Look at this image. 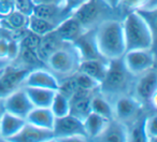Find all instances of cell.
I'll return each mask as SVG.
<instances>
[{"instance_id": "obj_1", "label": "cell", "mask_w": 157, "mask_h": 142, "mask_svg": "<svg viewBox=\"0 0 157 142\" xmlns=\"http://www.w3.org/2000/svg\"><path fill=\"white\" fill-rule=\"evenodd\" d=\"M95 31L99 53L107 60L122 58L126 52L122 18L113 17L100 23Z\"/></svg>"}, {"instance_id": "obj_2", "label": "cell", "mask_w": 157, "mask_h": 142, "mask_svg": "<svg viewBox=\"0 0 157 142\" xmlns=\"http://www.w3.org/2000/svg\"><path fill=\"white\" fill-rule=\"evenodd\" d=\"M135 81L136 77L127 70L123 58L109 60L107 72L100 82L98 92L112 102L118 97L131 94Z\"/></svg>"}, {"instance_id": "obj_3", "label": "cell", "mask_w": 157, "mask_h": 142, "mask_svg": "<svg viewBox=\"0 0 157 142\" xmlns=\"http://www.w3.org/2000/svg\"><path fill=\"white\" fill-rule=\"evenodd\" d=\"M122 22L126 52L131 50H153L156 33L137 11L126 13Z\"/></svg>"}, {"instance_id": "obj_4", "label": "cell", "mask_w": 157, "mask_h": 142, "mask_svg": "<svg viewBox=\"0 0 157 142\" xmlns=\"http://www.w3.org/2000/svg\"><path fill=\"white\" fill-rule=\"evenodd\" d=\"M82 59L76 46L71 42H65L46 59L45 66L60 81L70 78L78 70Z\"/></svg>"}, {"instance_id": "obj_5", "label": "cell", "mask_w": 157, "mask_h": 142, "mask_svg": "<svg viewBox=\"0 0 157 142\" xmlns=\"http://www.w3.org/2000/svg\"><path fill=\"white\" fill-rule=\"evenodd\" d=\"M72 16L86 30L96 28L100 23L109 18H122L117 10L110 8L103 0H88L75 10Z\"/></svg>"}, {"instance_id": "obj_6", "label": "cell", "mask_w": 157, "mask_h": 142, "mask_svg": "<svg viewBox=\"0 0 157 142\" xmlns=\"http://www.w3.org/2000/svg\"><path fill=\"white\" fill-rule=\"evenodd\" d=\"M52 141H87L84 123L82 120L68 114L61 117H55L53 126Z\"/></svg>"}, {"instance_id": "obj_7", "label": "cell", "mask_w": 157, "mask_h": 142, "mask_svg": "<svg viewBox=\"0 0 157 142\" xmlns=\"http://www.w3.org/2000/svg\"><path fill=\"white\" fill-rule=\"evenodd\" d=\"M131 95L144 108L152 107L155 109L157 96V73L155 68L136 78Z\"/></svg>"}, {"instance_id": "obj_8", "label": "cell", "mask_w": 157, "mask_h": 142, "mask_svg": "<svg viewBox=\"0 0 157 142\" xmlns=\"http://www.w3.org/2000/svg\"><path fill=\"white\" fill-rule=\"evenodd\" d=\"M30 69L10 61L0 70V99H3L17 88L22 87Z\"/></svg>"}, {"instance_id": "obj_9", "label": "cell", "mask_w": 157, "mask_h": 142, "mask_svg": "<svg viewBox=\"0 0 157 142\" xmlns=\"http://www.w3.org/2000/svg\"><path fill=\"white\" fill-rule=\"evenodd\" d=\"M122 58L127 70L136 78L152 68H155L156 63L155 53L153 50L127 51Z\"/></svg>"}, {"instance_id": "obj_10", "label": "cell", "mask_w": 157, "mask_h": 142, "mask_svg": "<svg viewBox=\"0 0 157 142\" xmlns=\"http://www.w3.org/2000/svg\"><path fill=\"white\" fill-rule=\"evenodd\" d=\"M114 118L125 124H130L144 114L145 108L131 94L124 95L112 101Z\"/></svg>"}, {"instance_id": "obj_11", "label": "cell", "mask_w": 157, "mask_h": 142, "mask_svg": "<svg viewBox=\"0 0 157 142\" xmlns=\"http://www.w3.org/2000/svg\"><path fill=\"white\" fill-rule=\"evenodd\" d=\"M3 108L8 113L26 120V116L33 110V106L22 86L3 98Z\"/></svg>"}, {"instance_id": "obj_12", "label": "cell", "mask_w": 157, "mask_h": 142, "mask_svg": "<svg viewBox=\"0 0 157 142\" xmlns=\"http://www.w3.org/2000/svg\"><path fill=\"white\" fill-rule=\"evenodd\" d=\"M23 86L48 88L57 92L59 88V80L45 66H43L31 69L25 78Z\"/></svg>"}, {"instance_id": "obj_13", "label": "cell", "mask_w": 157, "mask_h": 142, "mask_svg": "<svg viewBox=\"0 0 157 142\" xmlns=\"http://www.w3.org/2000/svg\"><path fill=\"white\" fill-rule=\"evenodd\" d=\"M95 29V28H94ZM94 29L86 30L80 38L73 42L78 51V54L81 56L82 60H88V59H105L101 56L97 48L96 41H95V31Z\"/></svg>"}, {"instance_id": "obj_14", "label": "cell", "mask_w": 157, "mask_h": 142, "mask_svg": "<svg viewBox=\"0 0 157 142\" xmlns=\"http://www.w3.org/2000/svg\"><path fill=\"white\" fill-rule=\"evenodd\" d=\"M33 15H37L44 20L48 21L55 26H58L63 21L71 16V14L65 9L63 6L60 5H37L33 9Z\"/></svg>"}, {"instance_id": "obj_15", "label": "cell", "mask_w": 157, "mask_h": 142, "mask_svg": "<svg viewBox=\"0 0 157 142\" xmlns=\"http://www.w3.org/2000/svg\"><path fill=\"white\" fill-rule=\"evenodd\" d=\"M25 124H26L25 118L5 111L0 121V140L10 141L14 136H16L22 130Z\"/></svg>"}, {"instance_id": "obj_16", "label": "cell", "mask_w": 157, "mask_h": 142, "mask_svg": "<svg viewBox=\"0 0 157 142\" xmlns=\"http://www.w3.org/2000/svg\"><path fill=\"white\" fill-rule=\"evenodd\" d=\"M53 130L43 129L40 127L33 126L26 122L22 130L14 136L10 141H28V142H41V141H52Z\"/></svg>"}, {"instance_id": "obj_17", "label": "cell", "mask_w": 157, "mask_h": 142, "mask_svg": "<svg viewBox=\"0 0 157 142\" xmlns=\"http://www.w3.org/2000/svg\"><path fill=\"white\" fill-rule=\"evenodd\" d=\"M85 31L86 29H84L83 26L72 15L63 21L55 28V33L63 41L71 42V43H73L78 38L81 37Z\"/></svg>"}, {"instance_id": "obj_18", "label": "cell", "mask_w": 157, "mask_h": 142, "mask_svg": "<svg viewBox=\"0 0 157 142\" xmlns=\"http://www.w3.org/2000/svg\"><path fill=\"white\" fill-rule=\"evenodd\" d=\"M97 141H129L128 125L112 118L109 121Z\"/></svg>"}, {"instance_id": "obj_19", "label": "cell", "mask_w": 157, "mask_h": 142, "mask_svg": "<svg viewBox=\"0 0 157 142\" xmlns=\"http://www.w3.org/2000/svg\"><path fill=\"white\" fill-rule=\"evenodd\" d=\"M26 122L33 126L40 127V128L53 130L55 116L50 108L33 107V110L26 116Z\"/></svg>"}, {"instance_id": "obj_20", "label": "cell", "mask_w": 157, "mask_h": 142, "mask_svg": "<svg viewBox=\"0 0 157 142\" xmlns=\"http://www.w3.org/2000/svg\"><path fill=\"white\" fill-rule=\"evenodd\" d=\"M65 41L60 39L55 33V30L51 31V33H46V35L42 36L41 40H40L39 46L37 48V54L39 58L43 63H45L46 59L51 56V54L55 52L57 48H60Z\"/></svg>"}, {"instance_id": "obj_21", "label": "cell", "mask_w": 157, "mask_h": 142, "mask_svg": "<svg viewBox=\"0 0 157 142\" xmlns=\"http://www.w3.org/2000/svg\"><path fill=\"white\" fill-rule=\"evenodd\" d=\"M23 87L33 106L36 108H50L56 94V90H48V88L31 87V86H23Z\"/></svg>"}, {"instance_id": "obj_22", "label": "cell", "mask_w": 157, "mask_h": 142, "mask_svg": "<svg viewBox=\"0 0 157 142\" xmlns=\"http://www.w3.org/2000/svg\"><path fill=\"white\" fill-rule=\"evenodd\" d=\"M110 120L103 117L101 115L90 112L85 118H84V129H85L86 136L88 140H97L99 136L105 130V126L108 125Z\"/></svg>"}, {"instance_id": "obj_23", "label": "cell", "mask_w": 157, "mask_h": 142, "mask_svg": "<svg viewBox=\"0 0 157 142\" xmlns=\"http://www.w3.org/2000/svg\"><path fill=\"white\" fill-rule=\"evenodd\" d=\"M109 60L107 59H88V60H82L80 63L78 71H81L90 77L94 78L98 82L103 80L107 72Z\"/></svg>"}, {"instance_id": "obj_24", "label": "cell", "mask_w": 157, "mask_h": 142, "mask_svg": "<svg viewBox=\"0 0 157 142\" xmlns=\"http://www.w3.org/2000/svg\"><path fill=\"white\" fill-rule=\"evenodd\" d=\"M90 112H94L108 120L114 118L113 105L109 99L101 95L98 90L95 92L90 98Z\"/></svg>"}, {"instance_id": "obj_25", "label": "cell", "mask_w": 157, "mask_h": 142, "mask_svg": "<svg viewBox=\"0 0 157 142\" xmlns=\"http://www.w3.org/2000/svg\"><path fill=\"white\" fill-rule=\"evenodd\" d=\"M157 0H120L117 6V12L121 16H124L126 13L131 11H138L140 9H153L157 8Z\"/></svg>"}, {"instance_id": "obj_26", "label": "cell", "mask_w": 157, "mask_h": 142, "mask_svg": "<svg viewBox=\"0 0 157 142\" xmlns=\"http://www.w3.org/2000/svg\"><path fill=\"white\" fill-rule=\"evenodd\" d=\"M56 26L54 24H52L48 21L44 20L42 17H39L37 15H33L31 14L28 17V26H27V29L33 33H37L39 36H44L46 33H51V31L55 30Z\"/></svg>"}, {"instance_id": "obj_27", "label": "cell", "mask_w": 157, "mask_h": 142, "mask_svg": "<svg viewBox=\"0 0 157 142\" xmlns=\"http://www.w3.org/2000/svg\"><path fill=\"white\" fill-rule=\"evenodd\" d=\"M50 109L55 117L68 115L70 112V99L59 92H56Z\"/></svg>"}, {"instance_id": "obj_28", "label": "cell", "mask_w": 157, "mask_h": 142, "mask_svg": "<svg viewBox=\"0 0 157 142\" xmlns=\"http://www.w3.org/2000/svg\"><path fill=\"white\" fill-rule=\"evenodd\" d=\"M72 77H73L78 87L82 88V90H88V92H97L98 90L100 82L95 80L94 78L90 77L86 73L81 72V71H76Z\"/></svg>"}, {"instance_id": "obj_29", "label": "cell", "mask_w": 157, "mask_h": 142, "mask_svg": "<svg viewBox=\"0 0 157 142\" xmlns=\"http://www.w3.org/2000/svg\"><path fill=\"white\" fill-rule=\"evenodd\" d=\"M143 130L146 141H155L157 139V116L155 111L144 116Z\"/></svg>"}, {"instance_id": "obj_30", "label": "cell", "mask_w": 157, "mask_h": 142, "mask_svg": "<svg viewBox=\"0 0 157 142\" xmlns=\"http://www.w3.org/2000/svg\"><path fill=\"white\" fill-rule=\"evenodd\" d=\"M40 40H41V36L37 35V33H33V31L27 29L25 35L23 36L22 39L20 40V46L37 51L38 46H39V43H40Z\"/></svg>"}, {"instance_id": "obj_31", "label": "cell", "mask_w": 157, "mask_h": 142, "mask_svg": "<svg viewBox=\"0 0 157 142\" xmlns=\"http://www.w3.org/2000/svg\"><path fill=\"white\" fill-rule=\"evenodd\" d=\"M12 1H13L14 10L16 11L22 12L27 16H30L33 13L35 5L33 0H12Z\"/></svg>"}, {"instance_id": "obj_32", "label": "cell", "mask_w": 157, "mask_h": 142, "mask_svg": "<svg viewBox=\"0 0 157 142\" xmlns=\"http://www.w3.org/2000/svg\"><path fill=\"white\" fill-rule=\"evenodd\" d=\"M14 10L12 0H0V20L10 14Z\"/></svg>"}, {"instance_id": "obj_33", "label": "cell", "mask_w": 157, "mask_h": 142, "mask_svg": "<svg viewBox=\"0 0 157 142\" xmlns=\"http://www.w3.org/2000/svg\"><path fill=\"white\" fill-rule=\"evenodd\" d=\"M88 1V0H63V7L65 9L72 15L75 10H78L82 5Z\"/></svg>"}, {"instance_id": "obj_34", "label": "cell", "mask_w": 157, "mask_h": 142, "mask_svg": "<svg viewBox=\"0 0 157 142\" xmlns=\"http://www.w3.org/2000/svg\"><path fill=\"white\" fill-rule=\"evenodd\" d=\"M33 2L35 6L37 5H46V3H50V5H60L63 6V0H33Z\"/></svg>"}, {"instance_id": "obj_35", "label": "cell", "mask_w": 157, "mask_h": 142, "mask_svg": "<svg viewBox=\"0 0 157 142\" xmlns=\"http://www.w3.org/2000/svg\"><path fill=\"white\" fill-rule=\"evenodd\" d=\"M110 8L112 9H117V6H118V2H120V0H103Z\"/></svg>"}, {"instance_id": "obj_36", "label": "cell", "mask_w": 157, "mask_h": 142, "mask_svg": "<svg viewBox=\"0 0 157 142\" xmlns=\"http://www.w3.org/2000/svg\"><path fill=\"white\" fill-rule=\"evenodd\" d=\"M5 113V108H3V99H0V121Z\"/></svg>"}, {"instance_id": "obj_37", "label": "cell", "mask_w": 157, "mask_h": 142, "mask_svg": "<svg viewBox=\"0 0 157 142\" xmlns=\"http://www.w3.org/2000/svg\"><path fill=\"white\" fill-rule=\"evenodd\" d=\"M8 63H10V61H7V60H0V70L2 69V68L5 67V66L7 65Z\"/></svg>"}, {"instance_id": "obj_38", "label": "cell", "mask_w": 157, "mask_h": 142, "mask_svg": "<svg viewBox=\"0 0 157 142\" xmlns=\"http://www.w3.org/2000/svg\"><path fill=\"white\" fill-rule=\"evenodd\" d=\"M0 27H1V20H0Z\"/></svg>"}]
</instances>
